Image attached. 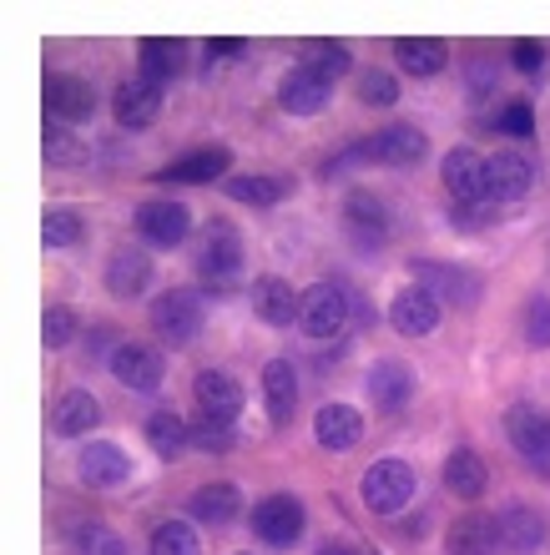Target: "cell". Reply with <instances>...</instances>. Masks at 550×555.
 Listing matches in <instances>:
<instances>
[{"mask_svg":"<svg viewBox=\"0 0 550 555\" xmlns=\"http://www.w3.org/2000/svg\"><path fill=\"white\" fill-rule=\"evenodd\" d=\"M319 555H369V551H354V545H323Z\"/></svg>","mask_w":550,"mask_h":555,"instance_id":"c3c4849f","label":"cell"},{"mask_svg":"<svg viewBox=\"0 0 550 555\" xmlns=\"http://www.w3.org/2000/svg\"><path fill=\"white\" fill-rule=\"evenodd\" d=\"M76 469H81V485H91V490H121L131 480L127 450L112 444V439H91L81 450V460H76Z\"/></svg>","mask_w":550,"mask_h":555,"instance_id":"5bb4252c","label":"cell"},{"mask_svg":"<svg viewBox=\"0 0 550 555\" xmlns=\"http://www.w3.org/2000/svg\"><path fill=\"white\" fill-rule=\"evenodd\" d=\"M228 167H232V146L213 142L188 152V157H177L172 167H162L157 182H218V177H228Z\"/></svg>","mask_w":550,"mask_h":555,"instance_id":"603a6c76","label":"cell"},{"mask_svg":"<svg viewBox=\"0 0 550 555\" xmlns=\"http://www.w3.org/2000/svg\"><path fill=\"white\" fill-rule=\"evenodd\" d=\"M369 399H374L379 414H399L414 399V369L405 359H379L369 369Z\"/></svg>","mask_w":550,"mask_h":555,"instance_id":"d6986e66","label":"cell"},{"mask_svg":"<svg viewBox=\"0 0 550 555\" xmlns=\"http://www.w3.org/2000/svg\"><path fill=\"white\" fill-rule=\"evenodd\" d=\"M439 172H445V188H449V203L455 207H485L490 203V182H485V157H479V152L455 146Z\"/></svg>","mask_w":550,"mask_h":555,"instance_id":"30bf717a","label":"cell"},{"mask_svg":"<svg viewBox=\"0 0 550 555\" xmlns=\"http://www.w3.org/2000/svg\"><path fill=\"white\" fill-rule=\"evenodd\" d=\"M46 349H66L72 344V334H76V313L66 304H56V308H46Z\"/></svg>","mask_w":550,"mask_h":555,"instance_id":"b9f144b4","label":"cell"},{"mask_svg":"<svg viewBox=\"0 0 550 555\" xmlns=\"http://www.w3.org/2000/svg\"><path fill=\"white\" fill-rule=\"evenodd\" d=\"M495 526H500V545H506L510 555H536L550 535V520L536 505H525V500H510L506 511L495 515Z\"/></svg>","mask_w":550,"mask_h":555,"instance_id":"7c38bea8","label":"cell"},{"mask_svg":"<svg viewBox=\"0 0 550 555\" xmlns=\"http://www.w3.org/2000/svg\"><path fill=\"white\" fill-rule=\"evenodd\" d=\"M243 511V495H238V485L228 480H213V485H197L188 500V515L197 526H232Z\"/></svg>","mask_w":550,"mask_h":555,"instance_id":"cb8c5ba5","label":"cell"},{"mask_svg":"<svg viewBox=\"0 0 550 555\" xmlns=\"http://www.w3.org/2000/svg\"><path fill=\"white\" fill-rule=\"evenodd\" d=\"M162 112V87L157 81H146V76H131V81H121L112 96V117L116 127H131V132H142V127H152Z\"/></svg>","mask_w":550,"mask_h":555,"instance_id":"2e32d148","label":"cell"},{"mask_svg":"<svg viewBox=\"0 0 550 555\" xmlns=\"http://www.w3.org/2000/svg\"><path fill=\"white\" fill-rule=\"evenodd\" d=\"M333 96V81H323L319 72H308V66H293L283 81H278V106L289 112V117H319L323 106Z\"/></svg>","mask_w":550,"mask_h":555,"instance_id":"ac0fdd59","label":"cell"},{"mask_svg":"<svg viewBox=\"0 0 550 555\" xmlns=\"http://www.w3.org/2000/svg\"><path fill=\"white\" fill-rule=\"evenodd\" d=\"M192 395H197V404H203L207 420H228V424L238 420L243 404H247L243 384L232 379V374H222V369H203V374L192 379Z\"/></svg>","mask_w":550,"mask_h":555,"instance_id":"ffe728a7","label":"cell"},{"mask_svg":"<svg viewBox=\"0 0 550 555\" xmlns=\"http://www.w3.org/2000/svg\"><path fill=\"white\" fill-rule=\"evenodd\" d=\"M51 420H56V435L61 439H81V435H91V429L102 424V404H97L87 389H66V395L56 399Z\"/></svg>","mask_w":550,"mask_h":555,"instance_id":"f1b7e54d","label":"cell"},{"mask_svg":"<svg viewBox=\"0 0 550 555\" xmlns=\"http://www.w3.org/2000/svg\"><path fill=\"white\" fill-rule=\"evenodd\" d=\"M247 51V41H238V36H218V41H207V56L213 61H238Z\"/></svg>","mask_w":550,"mask_h":555,"instance_id":"bcb514c9","label":"cell"},{"mask_svg":"<svg viewBox=\"0 0 550 555\" xmlns=\"http://www.w3.org/2000/svg\"><path fill=\"white\" fill-rule=\"evenodd\" d=\"M81 212L76 207H51L41 218V237H46V248H72V243H81Z\"/></svg>","mask_w":550,"mask_h":555,"instance_id":"74e56055","label":"cell"},{"mask_svg":"<svg viewBox=\"0 0 550 555\" xmlns=\"http://www.w3.org/2000/svg\"><path fill=\"white\" fill-rule=\"evenodd\" d=\"M414 278L420 288H430L439 304H455V308H470L479 298V278L460 263H435V258H420L414 263Z\"/></svg>","mask_w":550,"mask_h":555,"instance_id":"4fadbf2b","label":"cell"},{"mask_svg":"<svg viewBox=\"0 0 550 555\" xmlns=\"http://www.w3.org/2000/svg\"><path fill=\"white\" fill-rule=\"evenodd\" d=\"M369 152H374V162H384V167H414V162H424L430 142H424L420 127L394 121V127H384V132L369 137Z\"/></svg>","mask_w":550,"mask_h":555,"instance_id":"44dd1931","label":"cell"},{"mask_svg":"<svg viewBox=\"0 0 550 555\" xmlns=\"http://www.w3.org/2000/svg\"><path fill=\"white\" fill-rule=\"evenodd\" d=\"M91 112H97V87H91L87 76H72V72L46 76V117H51V127L87 121Z\"/></svg>","mask_w":550,"mask_h":555,"instance_id":"52a82bcc","label":"cell"},{"mask_svg":"<svg viewBox=\"0 0 550 555\" xmlns=\"http://www.w3.org/2000/svg\"><path fill=\"white\" fill-rule=\"evenodd\" d=\"M232 444H238V435H232V424L228 420H197L192 424V450H203V454H228Z\"/></svg>","mask_w":550,"mask_h":555,"instance_id":"ab89813d","label":"cell"},{"mask_svg":"<svg viewBox=\"0 0 550 555\" xmlns=\"http://www.w3.org/2000/svg\"><path fill=\"white\" fill-rule=\"evenodd\" d=\"M314 439H319V450H333V454L354 450L363 439V414L354 404H323L314 414Z\"/></svg>","mask_w":550,"mask_h":555,"instance_id":"7402d4cb","label":"cell"},{"mask_svg":"<svg viewBox=\"0 0 550 555\" xmlns=\"http://www.w3.org/2000/svg\"><path fill=\"white\" fill-rule=\"evenodd\" d=\"M506 435L510 444H515V454H521L530 469H540V475H550V414L536 410V404H515V410L506 414Z\"/></svg>","mask_w":550,"mask_h":555,"instance_id":"8992f818","label":"cell"},{"mask_svg":"<svg viewBox=\"0 0 550 555\" xmlns=\"http://www.w3.org/2000/svg\"><path fill=\"white\" fill-rule=\"evenodd\" d=\"M152 555H203V541H197L192 520H162L152 530Z\"/></svg>","mask_w":550,"mask_h":555,"instance_id":"8d00e7d4","label":"cell"},{"mask_svg":"<svg viewBox=\"0 0 550 555\" xmlns=\"http://www.w3.org/2000/svg\"><path fill=\"white\" fill-rule=\"evenodd\" d=\"M298 66L319 72L323 81H338V76L354 72V51H348L344 41H323V36H314V41H304V56H298Z\"/></svg>","mask_w":550,"mask_h":555,"instance_id":"e575fe53","label":"cell"},{"mask_svg":"<svg viewBox=\"0 0 550 555\" xmlns=\"http://www.w3.org/2000/svg\"><path fill=\"white\" fill-rule=\"evenodd\" d=\"M308 515H304V500L298 495H263L253 505V535L273 551H289L298 535H304Z\"/></svg>","mask_w":550,"mask_h":555,"instance_id":"5b68a950","label":"cell"},{"mask_svg":"<svg viewBox=\"0 0 550 555\" xmlns=\"http://www.w3.org/2000/svg\"><path fill=\"white\" fill-rule=\"evenodd\" d=\"M46 162L51 167H81L87 146H81V137L66 132V127H46Z\"/></svg>","mask_w":550,"mask_h":555,"instance_id":"f35d334b","label":"cell"},{"mask_svg":"<svg viewBox=\"0 0 550 555\" xmlns=\"http://www.w3.org/2000/svg\"><path fill=\"white\" fill-rule=\"evenodd\" d=\"M510 66H515V72L521 76H540L546 72V46L540 41H510Z\"/></svg>","mask_w":550,"mask_h":555,"instance_id":"ee69618b","label":"cell"},{"mask_svg":"<svg viewBox=\"0 0 550 555\" xmlns=\"http://www.w3.org/2000/svg\"><path fill=\"white\" fill-rule=\"evenodd\" d=\"M495 127L506 137H530L536 132V106L530 102H506V112L495 117Z\"/></svg>","mask_w":550,"mask_h":555,"instance_id":"7bdbcfd3","label":"cell"},{"mask_svg":"<svg viewBox=\"0 0 550 555\" xmlns=\"http://www.w3.org/2000/svg\"><path fill=\"white\" fill-rule=\"evenodd\" d=\"M485 182H490V203H521L536 188V162L525 152H495L485 157Z\"/></svg>","mask_w":550,"mask_h":555,"instance_id":"9a60e30c","label":"cell"},{"mask_svg":"<svg viewBox=\"0 0 550 555\" xmlns=\"http://www.w3.org/2000/svg\"><path fill=\"white\" fill-rule=\"evenodd\" d=\"M263 404H268V420L289 424L298 410V374H293L289 359H268L263 364Z\"/></svg>","mask_w":550,"mask_h":555,"instance_id":"4316f807","label":"cell"},{"mask_svg":"<svg viewBox=\"0 0 550 555\" xmlns=\"http://www.w3.org/2000/svg\"><path fill=\"white\" fill-rule=\"evenodd\" d=\"M131 222H137L142 243H152V248H177V243H188V233H192V212L182 203H172V197L142 203Z\"/></svg>","mask_w":550,"mask_h":555,"instance_id":"ba28073f","label":"cell"},{"mask_svg":"<svg viewBox=\"0 0 550 555\" xmlns=\"http://www.w3.org/2000/svg\"><path fill=\"white\" fill-rule=\"evenodd\" d=\"M394 61L409 76H439L449 66V46L435 41V36H399L394 41Z\"/></svg>","mask_w":550,"mask_h":555,"instance_id":"4dcf8cb0","label":"cell"},{"mask_svg":"<svg viewBox=\"0 0 550 555\" xmlns=\"http://www.w3.org/2000/svg\"><path fill=\"white\" fill-rule=\"evenodd\" d=\"M72 555H127V541L102 520H87L72 530Z\"/></svg>","mask_w":550,"mask_h":555,"instance_id":"d590c367","label":"cell"},{"mask_svg":"<svg viewBox=\"0 0 550 555\" xmlns=\"http://www.w3.org/2000/svg\"><path fill=\"white\" fill-rule=\"evenodd\" d=\"M112 374L131 395H157L167 379V359H162V349H146V344H116Z\"/></svg>","mask_w":550,"mask_h":555,"instance_id":"9c48e42d","label":"cell"},{"mask_svg":"<svg viewBox=\"0 0 550 555\" xmlns=\"http://www.w3.org/2000/svg\"><path fill=\"white\" fill-rule=\"evenodd\" d=\"M525 338H530L536 349H550V298L525 304Z\"/></svg>","mask_w":550,"mask_h":555,"instance_id":"f6af8a7d","label":"cell"},{"mask_svg":"<svg viewBox=\"0 0 550 555\" xmlns=\"http://www.w3.org/2000/svg\"><path fill=\"white\" fill-rule=\"evenodd\" d=\"M146 444H152L157 460H177V454L192 450V424L177 410H157L152 420H146Z\"/></svg>","mask_w":550,"mask_h":555,"instance_id":"d6a6232c","label":"cell"},{"mask_svg":"<svg viewBox=\"0 0 550 555\" xmlns=\"http://www.w3.org/2000/svg\"><path fill=\"white\" fill-rule=\"evenodd\" d=\"M289 177H278V172H243V177H228L222 182V192H228L232 203H247V207H273L289 197Z\"/></svg>","mask_w":550,"mask_h":555,"instance_id":"1f68e13d","label":"cell"},{"mask_svg":"<svg viewBox=\"0 0 550 555\" xmlns=\"http://www.w3.org/2000/svg\"><path fill=\"white\" fill-rule=\"evenodd\" d=\"M344 228L354 233L359 248H379V243L389 237V207L379 203L369 188H354L344 197Z\"/></svg>","mask_w":550,"mask_h":555,"instance_id":"e0dca14e","label":"cell"},{"mask_svg":"<svg viewBox=\"0 0 550 555\" xmlns=\"http://www.w3.org/2000/svg\"><path fill=\"white\" fill-rule=\"evenodd\" d=\"M439 313H445V304H439L430 288H399L394 293V304H389V323H394V334L399 338H424V334H435L439 328Z\"/></svg>","mask_w":550,"mask_h":555,"instance_id":"8fae6325","label":"cell"},{"mask_svg":"<svg viewBox=\"0 0 550 555\" xmlns=\"http://www.w3.org/2000/svg\"><path fill=\"white\" fill-rule=\"evenodd\" d=\"M359 102H363V106H379V112H384V106L399 102V81H394L389 72L369 66V72L359 76Z\"/></svg>","mask_w":550,"mask_h":555,"instance_id":"60d3db41","label":"cell"},{"mask_svg":"<svg viewBox=\"0 0 550 555\" xmlns=\"http://www.w3.org/2000/svg\"><path fill=\"white\" fill-rule=\"evenodd\" d=\"M152 283V258L142 248H116L112 263H106V288L112 298H137V293Z\"/></svg>","mask_w":550,"mask_h":555,"instance_id":"f546056e","label":"cell"},{"mask_svg":"<svg viewBox=\"0 0 550 555\" xmlns=\"http://www.w3.org/2000/svg\"><path fill=\"white\" fill-rule=\"evenodd\" d=\"M207 323V298L197 288H167L152 304V328L162 344H192Z\"/></svg>","mask_w":550,"mask_h":555,"instance_id":"3957f363","label":"cell"},{"mask_svg":"<svg viewBox=\"0 0 550 555\" xmlns=\"http://www.w3.org/2000/svg\"><path fill=\"white\" fill-rule=\"evenodd\" d=\"M470 87H475V96H485V91H490V66H485V61H475V66H470Z\"/></svg>","mask_w":550,"mask_h":555,"instance_id":"7dc6e473","label":"cell"},{"mask_svg":"<svg viewBox=\"0 0 550 555\" xmlns=\"http://www.w3.org/2000/svg\"><path fill=\"white\" fill-rule=\"evenodd\" d=\"M348 319H354V298L338 283H314L304 288V304H298V328L308 338H344Z\"/></svg>","mask_w":550,"mask_h":555,"instance_id":"277c9868","label":"cell"},{"mask_svg":"<svg viewBox=\"0 0 550 555\" xmlns=\"http://www.w3.org/2000/svg\"><path fill=\"white\" fill-rule=\"evenodd\" d=\"M414 465H405V460H374V465L363 469V480H359V495L363 505L374 515H399L414 500Z\"/></svg>","mask_w":550,"mask_h":555,"instance_id":"7a4b0ae2","label":"cell"},{"mask_svg":"<svg viewBox=\"0 0 550 555\" xmlns=\"http://www.w3.org/2000/svg\"><path fill=\"white\" fill-rule=\"evenodd\" d=\"M243 268H247V248H243V237H238V228H232L228 218H213L207 222V237H203V253H197V273H203V283L207 288H218V293H228Z\"/></svg>","mask_w":550,"mask_h":555,"instance_id":"6da1fadb","label":"cell"},{"mask_svg":"<svg viewBox=\"0 0 550 555\" xmlns=\"http://www.w3.org/2000/svg\"><path fill=\"white\" fill-rule=\"evenodd\" d=\"M445 490L455 500H479L485 490H490V469H485V460H479L475 450H449L445 460Z\"/></svg>","mask_w":550,"mask_h":555,"instance_id":"83f0119b","label":"cell"},{"mask_svg":"<svg viewBox=\"0 0 550 555\" xmlns=\"http://www.w3.org/2000/svg\"><path fill=\"white\" fill-rule=\"evenodd\" d=\"M137 66H142L146 81L167 87V81L182 72V41H167V36H146V41L137 46Z\"/></svg>","mask_w":550,"mask_h":555,"instance_id":"836d02e7","label":"cell"},{"mask_svg":"<svg viewBox=\"0 0 550 555\" xmlns=\"http://www.w3.org/2000/svg\"><path fill=\"white\" fill-rule=\"evenodd\" d=\"M495 545H500V526H495V515H485V511H464L445 535L449 555H490Z\"/></svg>","mask_w":550,"mask_h":555,"instance_id":"d4e9b609","label":"cell"},{"mask_svg":"<svg viewBox=\"0 0 550 555\" xmlns=\"http://www.w3.org/2000/svg\"><path fill=\"white\" fill-rule=\"evenodd\" d=\"M298 304H304V293H293V283H283V278L268 273L253 283V308H258V319L268 328H289L298 319Z\"/></svg>","mask_w":550,"mask_h":555,"instance_id":"484cf974","label":"cell"}]
</instances>
